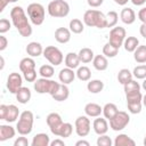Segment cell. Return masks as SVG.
<instances>
[{
  "mask_svg": "<svg viewBox=\"0 0 146 146\" xmlns=\"http://www.w3.org/2000/svg\"><path fill=\"white\" fill-rule=\"evenodd\" d=\"M10 18H11L13 25L16 27V30L18 31V33L22 36L27 38L32 34V26L29 22V18H27L24 9L21 6H15L11 8Z\"/></svg>",
  "mask_w": 146,
  "mask_h": 146,
  "instance_id": "1",
  "label": "cell"
},
{
  "mask_svg": "<svg viewBox=\"0 0 146 146\" xmlns=\"http://www.w3.org/2000/svg\"><path fill=\"white\" fill-rule=\"evenodd\" d=\"M83 23L90 27L105 29L107 26L106 15L97 9H88L83 14Z\"/></svg>",
  "mask_w": 146,
  "mask_h": 146,
  "instance_id": "2",
  "label": "cell"
},
{
  "mask_svg": "<svg viewBox=\"0 0 146 146\" xmlns=\"http://www.w3.org/2000/svg\"><path fill=\"white\" fill-rule=\"evenodd\" d=\"M33 122H34V115L31 111H24L21 113L17 124H16V130L21 136H27L32 132L33 129Z\"/></svg>",
  "mask_w": 146,
  "mask_h": 146,
  "instance_id": "3",
  "label": "cell"
},
{
  "mask_svg": "<svg viewBox=\"0 0 146 146\" xmlns=\"http://www.w3.org/2000/svg\"><path fill=\"white\" fill-rule=\"evenodd\" d=\"M48 14L55 18H63L70 14V5L66 0H52L48 3Z\"/></svg>",
  "mask_w": 146,
  "mask_h": 146,
  "instance_id": "4",
  "label": "cell"
},
{
  "mask_svg": "<svg viewBox=\"0 0 146 146\" xmlns=\"http://www.w3.org/2000/svg\"><path fill=\"white\" fill-rule=\"evenodd\" d=\"M27 16L32 24L39 26L43 23L46 17V9L41 3L32 2L27 6Z\"/></svg>",
  "mask_w": 146,
  "mask_h": 146,
  "instance_id": "5",
  "label": "cell"
},
{
  "mask_svg": "<svg viewBox=\"0 0 146 146\" xmlns=\"http://www.w3.org/2000/svg\"><path fill=\"white\" fill-rule=\"evenodd\" d=\"M59 84H60L59 82H56L54 80L47 78H40L34 81V90L38 94H49L51 96L56 92Z\"/></svg>",
  "mask_w": 146,
  "mask_h": 146,
  "instance_id": "6",
  "label": "cell"
},
{
  "mask_svg": "<svg viewBox=\"0 0 146 146\" xmlns=\"http://www.w3.org/2000/svg\"><path fill=\"white\" fill-rule=\"evenodd\" d=\"M43 57L54 66H58L63 63L64 60V55L60 51V49H58L55 46H48L43 49Z\"/></svg>",
  "mask_w": 146,
  "mask_h": 146,
  "instance_id": "7",
  "label": "cell"
},
{
  "mask_svg": "<svg viewBox=\"0 0 146 146\" xmlns=\"http://www.w3.org/2000/svg\"><path fill=\"white\" fill-rule=\"evenodd\" d=\"M130 122V116L124 111H119L113 119L110 120V128L114 131L123 130Z\"/></svg>",
  "mask_w": 146,
  "mask_h": 146,
  "instance_id": "8",
  "label": "cell"
},
{
  "mask_svg": "<svg viewBox=\"0 0 146 146\" xmlns=\"http://www.w3.org/2000/svg\"><path fill=\"white\" fill-rule=\"evenodd\" d=\"M125 38H127V32H125L124 27H122V26H114L110 31L108 42L112 43L114 47L120 48L121 46H123V42H124Z\"/></svg>",
  "mask_w": 146,
  "mask_h": 146,
  "instance_id": "9",
  "label": "cell"
},
{
  "mask_svg": "<svg viewBox=\"0 0 146 146\" xmlns=\"http://www.w3.org/2000/svg\"><path fill=\"white\" fill-rule=\"evenodd\" d=\"M74 127H75V132L79 137L88 136L90 132V129H91V123H90L89 116H87V115L78 116L74 122Z\"/></svg>",
  "mask_w": 146,
  "mask_h": 146,
  "instance_id": "10",
  "label": "cell"
},
{
  "mask_svg": "<svg viewBox=\"0 0 146 146\" xmlns=\"http://www.w3.org/2000/svg\"><path fill=\"white\" fill-rule=\"evenodd\" d=\"M22 87H23V76L17 72L10 73L7 78V89L9 90V92L16 95V92Z\"/></svg>",
  "mask_w": 146,
  "mask_h": 146,
  "instance_id": "11",
  "label": "cell"
},
{
  "mask_svg": "<svg viewBox=\"0 0 146 146\" xmlns=\"http://www.w3.org/2000/svg\"><path fill=\"white\" fill-rule=\"evenodd\" d=\"M46 122H47V124H48V127H49L51 133L55 135V133L57 132L58 128L62 125L63 120H62V116H60L58 113L52 112V113H49V114L47 115V117H46Z\"/></svg>",
  "mask_w": 146,
  "mask_h": 146,
  "instance_id": "12",
  "label": "cell"
},
{
  "mask_svg": "<svg viewBox=\"0 0 146 146\" xmlns=\"http://www.w3.org/2000/svg\"><path fill=\"white\" fill-rule=\"evenodd\" d=\"M92 129H94V131L98 136L99 135H105L108 131V122H107V119L97 116L94 120V122H92Z\"/></svg>",
  "mask_w": 146,
  "mask_h": 146,
  "instance_id": "13",
  "label": "cell"
},
{
  "mask_svg": "<svg viewBox=\"0 0 146 146\" xmlns=\"http://www.w3.org/2000/svg\"><path fill=\"white\" fill-rule=\"evenodd\" d=\"M76 76V73L74 72L73 68H70V67H65V68H62L59 71V74H58V79L60 81V83H64V84H70L74 81Z\"/></svg>",
  "mask_w": 146,
  "mask_h": 146,
  "instance_id": "14",
  "label": "cell"
},
{
  "mask_svg": "<svg viewBox=\"0 0 146 146\" xmlns=\"http://www.w3.org/2000/svg\"><path fill=\"white\" fill-rule=\"evenodd\" d=\"M72 32L67 27H58L55 31V39L59 43H67L71 40Z\"/></svg>",
  "mask_w": 146,
  "mask_h": 146,
  "instance_id": "15",
  "label": "cell"
},
{
  "mask_svg": "<svg viewBox=\"0 0 146 146\" xmlns=\"http://www.w3.org/2000/svg\"><path fill=\"white\" fill-rule=\"evenodd\" d=\"M120 18H121V21H122L124 24L130 25V24L135 23V21H136V13L133 11L132 8H130V7H124V8L121 10V13H120Z\"/></svg>",
  "mask_w": 146,
  "mask_h": 146,
  "instance_id": "16",
  "label": "cell"
},
{
  "mask_svg": "<svg viewBox=\"0 0 146 146\" xmlns=\"http://www.w3.org/2000/svg\"><path fill=\"white\" fill-rule=\"evenodd\" d=\"M25 50H26V54H27L30 57H39L40 55L43 54V48H42L41 43H40V42H36V41L30 42V43L26 46Z\"/></svg>",
  "mask_w": 146,
  "mask_h": 146,
  "instance_id": "17",
  "label": "cell"
},
{
  "mask_svg": "<svg viewBox=\"0 0 146 146\" xmlns=\"http://www.w3.org/2000/svg\"><path fill=\"white\" fill-rule=\"evenodd\" d=\"M84 113L89 117H97L103 113V107L96 103H88L84 106Z\"/></svg>",
  "mask_w": 146,
  "mask_h": 146,
  "instance_id": "18",
  "label": "cell"
},
{
  "mask_svg": "<svg viewBox=\"0 0 146 146\" xmlns=\"http://www.w3.org/2000/svg\"><path fill=\"white\" fill-rule=\"evenodd\" d=\"M68 96H70V89H68L67 84H64V83H60L58 89L56 90V92L54 95H51V97L57 102H64L68 98Z\"/></svg>",
  "mask_w": 146,
  "mask_h": 146,
  "instance_id": "19",
  "label": "cell"
},
{
  "mask_svg": "<svg viewBox=\"0 0 146 146\" xmlns=\"http://www.w3.org/2000/svg\"><path fill=\"white\" fill-rule=\"evenodd\" d=\"M16 130L14 127L9 124H1L0 125V141H6L8 139H11L15 137Z\"/></svg>",
  "mask_w": 146,
  "mask_h": 146,
  "instance_id": "20",
  "label": "cell"
},
{
  "mask_svg": "<svg viewBox=\"0 0 146 146\" xmlns=\"http://www.w3.org/2000/svg\"><path fill=\"white\" fill-rule=\"evenodd\" d=\"M64 63H65V66L66 67H70V68H78L80 66V58H79V55L75 54V52H67L65 58H64Z\"/></svg>",
  "mask_w": 146,
  "mask_h": 146,
  "instance_id": "21",
  "label": "cell"
},
{
  "mask_svg": "<svg viewBox=\"0 0 146 146\" xmlns=\"http://www.w3.org/2000/svg\"><path fill=\"white\" fill-rule=\"evenodd\" d=\"M92 65L97 71H105L108 67L107 57L104 55H96L92 59Z\"/></svg>",
  "mask_w": 146,
  "mask_h": 146,
  "instance_id": "22",
  "label": "cell"
},
{
  "mask_svg": "<svg viewBox=\"0 0 146 146\" xmlns=\"http://www.w3.org/2000/svg\"><path fill=\"white\" fill-rule=\"evenodd\" d=\"M19 115H21V113H19L18 107L14 104H10V105L7 106V113H6V116H5V121L15 122L19 117Z\"/></svg>",
  "mask_w": 146,
  "mask_h": 146,
  "instance_id": "23",
  "label": "cell"
},
{
  "mask_svg": "<svg viewBox=\"0 0 146 146\" xmlns=\"http://www.w3.org/2000/svg\"><path fill=\"white\" fill-rule=\"evenodd\" d=\"M31 145L32 146H49L50 145V138L47 133H43V132L36 133L33 137Z\"/></svg>",
  "mask_w": 146,
  "mask_h": 146,
  "instance_id": "24",
  "label": "cell"
},
{
  "mask_svg": "<svg viewBox=\"0 0 146 146\" xmlns=\"http://www.w3.org/2000/svg\"><path fill=\"white\" fill-rule=\"evenodd\" d=\"M114 146H135L136 143L133 139H131L128 135L125 133H120L115 137L114 141H113Z\"/></svg>",
  "mask_w": 146,
  "mask_h": 146,
  "instance_id": "25",
  "label": "cell"
},
{
  "mask_svg": "<svg viewBox=\"0 0 146 146\" xmlns=\"http://www.w3.org/2000/svg\"><path fill=\"white\" fill-rule=\"evenodd\" d=\"M32 97L31 90L27 87H22L17 92H16V99L21 104H27Z\"/></svg>",
  "mask_w": 146,
  "mask_h": 146,
  "instance_id": "26",
  "label": "cell"
},
{
  "mask_svg": "<svg viewBox=\"0 0 146 146\" xmlns=\"http://www.w3.org/2000/svg\"><path fill=\"white\" fill-rule=\"evenodd\" d=\"M119 112L117 110V106L114 104V103H106L103 107V115L105 119H107L108 121L111 119H113L115 116V114Z\"/></svg>",
  "mask_w": 146,
  "mask_h": 146,
  "instance_id": "27",
  "label": "cell"
},
{
  "mask_svg": "<svg viewBox=\"0 0 146 146\" xmlns=\"http://www.w3.org/2000/svg\"><path fill=\"white\" fill-rule=\"evenodd\" d=\"M72 132H73V125L68 122H63L62 125L58 128L57 132L55 133V136L60 138H67L72 135Z\"/></svg>",
  "mask_w": 146,
  "mask_h": 146,
  "instance_id": "28",
  "label": "cell"
},
{
  "mask_svg": "<svg viewBox=\"0 0 146 146\" xmlns=\"http://www.w3.org/2000/svg\"><path fill=\"white\" fill-rule=\"evenodd\" d=\"M78 55H79L80 62L83 63V64H87V63L92 62V59H94V57H95L94 51H92L90 48H87V47L80 49V51L78 52Z\"/></svg>",
  "mask_w": 146,
  "mask_h": 146,
  "instance_id": "29",
  "label": "cell"
},
{
  "mask_svg": "<svg viewBox=\"0 0 146 146\" xmlns=\"http://www.w3.org/2000/svg\"><path fill=\"white\" fill-rule=\"evenodd\" d=\"M19 70L22 73L35 70V62L33 59V57H25L22 58V60L19 62Z\"/></svg>",
  "mask_w": 146,
  "mask_h": 146,
  "instance_id": "30",
  "label": "cell"
},
{
  "mask_svg": "<svg viewBox=\"0 0 146 146\" xmlns=\"http://www.w3.org/2000/svg\"><path fill=\"white\" fill-rule=\"evenodd\" d=\"M87 89L91 94H99L104 89V82L98 79L89 80V82L87 83Z\"/></svg>",
  "mask_w": 146,
  "mask_h": 146,
  "instance_id": "31",
  "label": "cell"
},
{
  "mask_svg": "<svg viewBox=\"0 0 146 146\" xmlns=\"http://www.w3.org/2000/svg\"><path fill=\"white\" fill-rule=\"evenodd\" d=\"M68 29L72 33L74 34H80L83 32L84 30V23H82L81 19L79 18H73L70 21V24H68Z\"/></svg>",
  "mask_w": 146,
  "mask_h": 146,
  "instance_id": "32",
  "label": "cell"
},
{
  "mask_svg": "<svg viewBox=\"0 0 146 146\" xmlns=\"http://www.w3.org/2000/svg\"><path fill=\"white\" fill-rule=\"evenodd\" d=\"M133 58L138 64L146 63V46L145 44L137 47V49L133 51Z\"/></svg>",
  "mask_w": 146,
  "mask_h": 146,
  "instance_id": "33",
  "label": "cell"
},
{
  "mask_svg": "<svg viewBox=\"0 0 146 146\" xmlns=\"http://www.w3.org/2000/svg\"><path fill=\"white\" fill-rule=\"evenodd\" d=\"M138 46H139V40L136 36H127L123 42V47L128 52H133Z\"/></svg>",
  "mask_w": 146,
  "mask_h": 146,
  "instance_id": "34",
  "label": "cell"
},
{
  "mask_svg": "<svg viewBox=\"0 0 146 146\" xmlns=\"http://www.w3.org/2000/svg\"><path fill=\"white\" fill-rule=\"evenodd\" d=\"M75 73H76V78L80 81H89L91 78V71L88 66H79Z\"/></svg>",
  "mask_w": 146,
  "mask_h": 146,
  "instance_id": "35",
  "label": "cell"
},
{
  "mask_svg": "<svg viewBox=\"0 0 146 146\" xmlns=\"http://www.w3.org/2000/svg\"><path fill=\"white\" fill-rule=\"evenodd\" d=\"M117 52H119V48L114 47V46H113L112 43H110V42L105 43L104 47H103V55L106 56L107 58H113V57H115V56L117 55Z\"/></svg>",
  "mask_w": 146,
  "mask_h": 146,
  "instance_id": "36",
  "label": "cell"
},
{
  "mask_svg": "<svg viewBox=\"0 0 146 146\" xmlns=\"http://www.w3.org/2000/svg\"><path fill=\"white\" fill-rule=\"evenodd\" d=\"M132 72H130L128 68H121L117 73V81L121 83V84H124L127 83L128 81L132 80Z\"/></svg>",
  "mask_w": 146,
  "mask_h": 146,
  "instance_id": "37",
  "label": "cell"
},
{
  "mask_svg": "<svg viewBox=\"0 0 146 146\" xmlns=\"http://www.w3.org/2000/svg\"><path fill=\"white\" fill-rule=\"evenodd\" d=\"M39 74L41 75V78H47L50 79L54 74H55V70H54V65H49V64H44L41 65L39 68Z\"/></svg>",
  "mask_w": 146,
  "mask_h": 146,
  "instance_id": "38",
  "label": "cell"
},
{
  "mask_svg": "<svg viewBox=\"0 0 146 146\" xmlns=\"http://www.w3.org/2000/svg\"><path fill=\"white\" fill-rule=\"evenodd\" d=\"M140 88H141V86H140L136 80H133V79L123 84V89H124V92H125V94H128V92H133V91H139Z\"/></svg>",
  "mask_w": 146,
  "mask_h": 146,
  "instance_id": "39",
  "label": "cell"
},
{
  "mask_svg": "<svg viewBox=\"0 0 146 146\" xmlns=\"http://www.w3.org/2000/svg\"><path fill=\"white\" fill-rule=\"evenodd\" d=\"M132 75L137 80H144V79H146V64H141V65L136 66L133 68V71H132Z\"/></svg>",
  "mask_w": 146,
  "mask_h": 146,
  "instance_id": "40",
  "label": "cell"
},
{
  "mask_svg": "<svg viewBox=\"0 0 146 146\" xmlns=\"http://www.w3.org/2000/svg\"><path fill=\"white\" fill-rule=\"evenodd\" d=\"M117 21H119V15H117L116 11L111 10V11H108L106 14V22H107V26L106 27H114V26H116Z\"/></svg>",
  "mask_w": 146,
  "mask_h": 146,
  "instance_id": "41",
  "label": "cell"
},
{
  "mask_svg": "<svg viewBox=\"0 0 146 146\" xmlns=\"http://www.w3.org/2000/svg\"><path fill=\"white\" fill-rule=\"evenodd\" d=\"M125 98H127V103H143V95L140 90L125 94Z\"/></svg>",
  "mask_w": 146,
  "mask_h": 146,
  "instance_id": "42",
  "label": "cell"
},
{
  "mask_svg": "<svg viewBox=\"0 0 146 146\" xmlns=\"http://www.w3.org/2000/svg\"><path fill=\"white\" fill-rule=\"evenodd\" d=\"M96 144H97V146H112L113 141H112V139L105 133V135H99V137L97 138Z\"/></svg>",
  "mask_w": 146,
  "mask_h": 146,
  "instance_id": "43",
  "label": "cell"
},
{
  "mask_svg": "<svg viewBox=\"0 0 146 146\" xmlns=\"http://www.w3.org/2000/svg\"><path fill=\"white\" fill-rule=\"evenodd\" d=\"M127 107L131 114H139L141 112L143 103H127Z\"/></svg>",
  "mask_w": 146,
  "mask_h": 146,
  "instance_id": "44",
  "label": "cell"
},
{
  "mask_svg": "<svg viewBox=\"0 0 146 146\" xmlns=\"http://www.w3.org/2000/svg\"><path fill=\"white\" fill-rule=\"evenodd\" d=\"M11 24L13 23H10L7 18H1L0 19V33L3 34L6 32H8L10 30V27H11Z\"/></svg>",
  "mask_w": 146,
  "mask_h": 146,
  "instance_id": "45",
  "label": "cell"
},
{
  "mask_svg": "<svg viewBox=\"0 0 146 146\" xmlns=\"http://www.w3.org/2000/svg\"><path fill=\"white\" fill-rule=\"evenodd\" d=\"M23 78L27 82H34L36 80V71L35 70H32V71L25 72V73H23Z\"/></svg>",
  "mask_w": 146,
  "mask_h": 146,
  "instance_id": "46",
  "label": "cell"
},
{
  "mask_svg": "<svg viewBox=\"0 0 146 146\" xmlns=\"http://www.w3.org/2000/svg\"><path fill=\"white\" fill-rule=\"evenodd\" d=\"M29 140L26 137L22 136V137H18L15 141H14V146H29Z\"/></svg>",
  "mask_w": 146,
  "mask_h": 146,
  "instance_id": "47",
  "label": "cell"
},
{
  "mask_svg": "<svg viewBox=\"0 0 146 146\" xmlns=\"http://www.w3.org/2000/svg\"><path fill=\"white\" fill-rule=\"evenodd\" d=\"M7 46H8V40H7V38H6L3 34H1V35H0V51H3V50L7 48Z\"/></svg>",
  "mask_w": 146,
  "mask_h": 146,
  "instance_id": "48",
  "label": "cell"
},
{
  "mask_svg": "<svg viewBox=\"0 0 146 146\" xmlns=\"http://www.w3.org/2000/svg\"><path fill=\"white\" fill-rule=\"evenodd\" d=\"M138 18L141 23H145L146 24V7L141 8L139 11H138Z\"/></svg>",
  "mask_w": 146,
  "mask_h": 146,
  "instance_id": "49",
  "label": "cell"
},
{
  "mask_svg": "<svg viewBox=\"0 0 146 146\" xmlns=\"http://www.w3.org/2000/svg\"><path fill=\"white\" fill-rule=\"evenodd\" d=\"M87 2H88V5H89L90 7L97 8V7H99V6L103 5L104 0H87Z\"/></svg>",
  "mask_w": 146,
  "mask_h": 146,
  "instance_id": "50",
  "label": "cell"
},
{
  "mask_svg": "<svg viewBox=\"0 0 146 146\" xmlns=\"http://www.w3.org/2000/svg\"><path fill=\"white\" fill-rule=\"evenodd\" d=\"M7 106L8 105H5V104L0 105V120H5V116L7 113Z\"/></svg>",
  "mask_w": 146,
  "mask_h": 146,
  "instance_id": "51",
  "label": "cell"
},
{
  "mask_svg": "<svg viewBox=\"0 0 146 146\" xmlns=\"http://www.w3.org/2000/svg\"><path fill=\"white\" fill-rule=\"evenodd\" d=\"M50 146H65V143H64V140L57 138V139L50 141Z\"/></svg>",
  "mask_w": 146,
  "mask_h": 146,
  "instance_id": "52",
  "label": "cell"
},
{
  "mask_svg": "<svg viewBox=\"0 0 146 146\" xmlns=\"http://www.w3.org/2000/svg\"><path fill=\"white\" fill-rule=\"evenodd\" d=\"M139 33H140V35H141L143 38L146 39V24H145V23H141V25H140V27H139Z\"/></svg>",
  "mask_w": 146,
  "mask_h": 146,
  "instance_id": "53",
  "label": "cell"
},
{
  "mask_svg": "<svg viewBox=\"0 0 146 146\" xmlns=\"http://www.w3.org/2000/svg\"><path fill=\"white\" fill-rule=\"evenodd\" d=\"M75 146H90V143L87 140H78L75 143Z\"/></svg>",
  "mask_w": 146,
  "mask_h": 146,
  "instance_id": "54",
  "label": "cell"
},
{
  "mask_svg": "<svg viewBox=\"0 0 146 146\" xmlns=\"http://www.w3.org/2000/svg\"><path fill=\"white\" fill-rule=\"evenodd\" d=\"M9 2L7 1V0H0V13H2L3 10H5V8H6V6L8 5Z\"/></svg>",
  "mask_w": 146,
  "mask_h": 146,
  "instance_id": "55",
  "label": "cell"
},
{
  "mask_svg": "<svg viewBox=\"0 0 146 146\" xmlns=\"http://www.w3.org/2000/svg\"><path fill=\"white\" fill-rule=\"evenodd\" d=\"M135 6H143L145 2H146V0H130Z\"/></svg>",
  "mask_w": 146,
  "mask_h": 146,
  "instance_id": "56",
  "label": "cell"
},
{
  "mask_svg": "<svg viewBox=\"0 0 146 146\" xmlns=\"http://www.w3.org/2000/svg\"><path fill=\"white\" fill-rule=\"evenodd\" d=\"M116 5H119V6H124V5H127L128 3V1H130V0H113Z\"/></svg>",
  "mask_w": 146,
  "mask_h": 146,
  "instance_id": "57",
  "label": "cell"
},
{
  "mask_svg": "<svg viewBox=\"0 0 146 146\" xmlns=\"http://www.w3.org/2000/svg\"><path fill=\"white\" fill-rule=\"evenodd\" d=\"M143 106H145V107H146V94H145V95H143Z\"/></svg>",
  "mask_w": 146,
  "mask_h": 146,
  "instance_id": "58",
  "label": "cell"
},
{
  "mask_svg": "<svg viewBox=\"0 0 146 146\" xmlns=\"http://www.w3.org/2000/svg\"><path fill=\"white\" fill-rule=\"evenodd\" d=\"M141 88L146 91V79H144V81H143V84H141Z\"/></svg>",
  "mask_w": 146,
  "mask_h": 146,
  "instance_id": "59",
  "label": "cell"
},
{
  "mask_svg": "<svg viewBox=\"0 0 146 146\" xmlns=\"http://www.w3.org/2000/svg\"><path fill=\"white\" fill-rule=\"evenodd\" d=\"M3 66H5V59H3V57H1V70L3 68Z\"/></svg>",
  "mask_w": 146,
  "mask_h": 146,
  "instance_id": "60",
  "label": "cell"
},
{
  "mask_svg": "<svg viewBox=\"0 0 146 146\" xmlns=\"http://www.w3.org/2000/svg\"><path fill=\"white\" fill-rule=\"evenodd\" d=\"M7 1H8V2H11V3H13V2H17L18 0H7Z\"/></svg>",
  "mask_w": 146,
  "mask_h": 146,
  "instance_id": "61",
  "label": "cell"
},
{
  "mask_svg": "<svg viewBox=\"0 0 146 146\" xmlns=\"http://www.w3.org/2000/svg\"><path fill=\"white\" fill-rule=\"evenodd\" d=\"M144 145L146 146V135H145V138H144Z\"/></svg>",
  "mask_w": 146,
  "mask_h": 146,
  "instance_id": "62",
  "label": "cell"
}]
</instances>
